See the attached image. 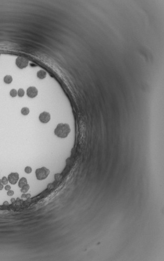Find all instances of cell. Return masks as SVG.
<instances>
[{"label": "cell", "instance_id": "cell-1", "mask_svg": "<svg viewBox=\"0 0 164 261\" xmlns=\"http://www.w3.org/2000/svg\"><path fill=\"white\" fill-rule=\"evenodd\" d=\"M70 126L67 123H59L55 129V134L57 137L61 138H65L68 136L70 133Z\"/></svg>", "mask_w": 164, "mask_h": 261}, {"label": "cell", "instance_id": "cell-2", "mask_svg": "<svg viewBox=\"0 0 164 261\" xmlns=\"http://www.w3.org/2000/svg\"><path fill=\"white\" fill-rule=\"evenodd\" d=\"M50 173V171L45 167H42L36 169V177L38 180H43L47 178Z\"/></svg>", "mask_w": 164, "mask_h": 261}, {"label": "cell", "instance_id": "cell-3", "mask_svg": "<svg viewBox=\"0 0 164 261\" xmlns=\"http://www.w3.org/2000/svg\"><path fill=\"white\" fill-rule=\"evenodd\" d=\"M29 64V61L26 58L23 57H18L16 60V64L19 68L23 69L27 67Z\"/></svg>", "mask_w": 164, "mask_h": 261}, {"label": "cell", "instance_id": "cell-4", "mask_svg": "<svg viewBox=\"0 0 164 261\" xmlns=\"http://www.w3.org/2000/svg\"><path fill=\"white\" fill-rule=\"evenodd\" d=\"M8 180L10 184H16L19 179V175L18 173H11L8 175Z\"/></svg>", "mask_w": 164, "mask_h": 261}, {"label": "cell", "instance_id": "cell-5", "mask_svg": "<svg viewBox=\"0 0 164 261\" xmlns=\"http://www.w3.org/2000/svg\"><path fill=\"white\" fill-rule=\"evenodd\" d=\"M51 115L49 112H44L40 113L38 119H39V120L41 122L43 123H47L51 120Z\"/></svg>", "mask_w": 164, "mask_h": 261}, {"label": "cell", "instance_id": "cell-6", "mask_svg": "<svg viewBox=\"0 0 164 261\" xmlns=\"http://www.w3.org/2000/svg\"><path fill=\"white\" fill-rule=\"evenodd\" d=\"M38 90L35 87H30L27 90V94L28 96L30 98H34L37 95Z\"/></svg>", "mask_w": 164, "mask_h": 261}, {"label": "cell", "instance_id": "cell-7", "mask_svg": "<svg viewBox=\"0 0 164 261\" xmlns=\"http://www.w3.org/2000/svg\"><path fill=\"white\" fill-rule=\"evenodd\" d=\"M46 75H47L46 72L44 70H43V69H41V70H40L39 71H38L37 73V77L38 78H40L41 79H43L45 78L46 77Z\"/></svg>", "mask_w": 164, "mask_h": 261}, {"label": "cell", "instance_id": "cell-8", "mask_svg": "<svg viewBox=\"0 0 164 261\" xmlns=\"http://www.w3.org/2000/svg\"><path fill=\"white\" fill-rule=\"evenodd\" d=\"M27 184H28L27 179L24 177H22L19 180V181L18 182V187L20 188H21L22 187H23L24 185H26Z\"/></svg>", "mask_w": 164, "mask_h": 261}, {"label": "cell", "instance_id": "cell-9", "mask_svg": "<svg viewBox=\"0 0 164 261\" xmlns=\"http://www.w3.org/2000/svg\"><path fill=\"white\" fill-rule=\"evenodd\" d=\"M13 81V78L10 75H6L4 78V82L6 84H10Z\"/></svg>", "mask_w": 164, "mask_h": 261}, {"label": "cell", "instance_id": "cell-10", "mask_svg": "<svg viewBox=\"0 0 164 261\" xmlns=\"http://www.w3.org/2000/svg\"><path fill=\"white\" fill-rule=\"evenodd\" d=\"M30 109L28 107H23L21 110V113L22 115L24 116H27L29 113Z\"/></svg>", "mask_w": 164, "mask_h": 261}, {"label": "cell", "instance_id": "cell-11", "mask_svg": "<svg viewBox=\"0 0 164 261\" xmlns=\"http://www.w3.org/2000/svg\"><path fill=\"white\" fill-rule=\"evenodd\" d=\"M30 189V185L28 184H27L26 185H24L23 187H22L20 189V191L22 193H27L28 191H29Z\"/></svg>", "mask_w": 164, "mask_h": 261}, {"label": "cell", "instance_id": "cell-12", "mask_svg": "<svg viewBox=\"0 0 164 261\" xmlns=\"http://www.w3.org/2000/svg\"><path fill=\"white\" fill-rule=\"evenodd\" d=\"M9 94H10V95L11 96L13 97V98H15V97H16L17 95V94H18L17 91L16 89H13L10 90Z\"/></svg>", "mask_w": 164, "mask_h": 261}, {"label": "cell", "instance_id": "cell-13", "mask_svg": "<svg viewBox=\"0 0 164 261\" xmlns=\"http://www.w3.org/2000/svg\"><path fill=\"white\" fill-rule=\"evenodd\" d=\"M17 93H18L17 95L19 97H20V98H22V97H23L24 95L25 92H24V90L23 89L20 88V89H19L18 90Z\"/></svg>", "mask_w": 164, "mask_h": 261}, {"label": "cell", "instance_id": "cell-14", "mask_svg": "<svg viewBox=\"0 0 164 261\" xmlns=\"http://www.w3.org/2000/svg\"><path fill=\"white\" fill-rule=\"evenodd\" d=\"M2 184H3V185H6L7 184L8 182V178L5 176H4L2 178Z\"/></svg>", "mask_w": 164, "mask_h": 261}, {"label": "cell", "instance_id": "cell-15", "mask_svg": "<svg viewBox=\"0 0 164 261\" xmlns=\"http://www.w3.org/2000/svg\"><path fill=\"white\" fill-rule=\"evenodd\" d=\"M32 168L30 166H27L24 168V171L25 173L27 174H30L32 172Z\"/></svg>", "mask_w": 164, "mask_h": 261}, {"label": "cell", "instance_id": "cell-16", "mask_svg": "<svg viewBox=\"0 0 164 261\" xmlns=\"http://www.w3.org/2000/svg\"><path fill=\"white\" fill-rule=\"evenodd\" d=\"M7 194L8 196H12L14 195V191L10 190L9 191H8V192H7Z\"/></svg>", "mask_w": 164, "mask_h": 261}, {"label": "cell", "instance_id": "cell-17", "mask_svg": "<svg viewBox=\"0 0 164 261\" xmlns=\"http://www.w3.org/2000/svg\"><path fill=\"white\" fill-rule=\"evenodd\" d=\"M11 189V187L9 185H8V184H6L5 185V190L6 191H9Z\"/></svg>", "mask_w": 164, "mask_h": 261}, {"label": "cell", "instance_id": "cell-18", "mask_svg": "<svg viewBox=\"0 0 164 261\" xmlns=\"http://www.w3.org/2000/svg\"><path fill=\"white\" fill-rule=\"evenodd\" d=\"M3 188H4V185L2 184H0V190H2Z\"/></svg>", "mask_w": 164, "mask_h": 261}, {"label": "cell", "instance_id": "cell-19", "mask_svg": "<svg viewBox=\"0 0 164 261\" xmlns=\"http://www.w3.org/2000/svg\"><path fill=\"white\" fill-rule=\"evenodd\" d=\"M2 184V180L0 179V184Z\"/></svg>", "mask_w": 164, "mask_h": 261}, {"label": "cell", "instance_id": "cell-20", "mask_svg": "<svg viewBox=\"0 0 164 261\" xmlns=\"http://www.w3.org/2000/svg\"><path fill=\"white\" fill-rule=\"evenodd\" d=\"M0 55H1V54H0Z\"/></svg>", "mask_w": 164, "mask_h": 261}]
</instances>
